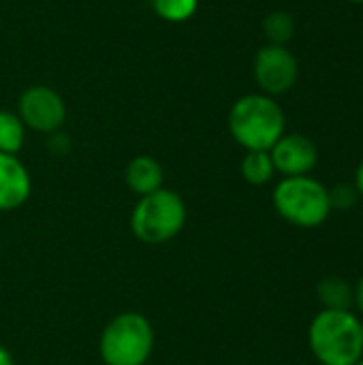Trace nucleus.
Masks as SVG:
<instances>
[{
    "label": "nucleus",
    "instance_id": "nucleus-1",
    "mask_svg": "<svg viewBox=\"0 0 363 365\" xmlns=\"http://www.w3.org/2000/svg\"><path fill=\"white\" fill-rule=\"evenodd\" d=\"M231 137L246 152H270L285 135V111L267 94H246L237 98L229 111Z\"/></svg>",
    "mask_w": 363,
    "mask_h": 365
},
{
    "label": "nucleus",
    "instance_id": "nucleus-2",
    "mask_svg": "<svg viewBox=\"0 0 363 365\" xmlns=\"http://www.w3.org/2000/svg\"><path fill=\"white\" fill-rule=\"evenodd\" d=\"M308 344L321 365H355L363 357L362 323L351 310H323L310 323Z\"/></svg>",
    "mask_w": 363,
    "mask_h": 365
},
{
    "label": "nucleus",
    "instance_id": "nucleus-3",
    "mask_svg": "<svg viewBox=\"0 0 363 365\" xmlns=\"http://www.w3.org/2000/svg\"><path fill=\"white\" fill-rule=\"evenodd\" d=\"M186 222V205L173 190L158 188L143 195L131 214L133 235L143 244H163L173 240Z\"/></svg>",
    "mask_w": 363,
    "mask_h": 365
},
{
    "label": "nucleus",
    "instance_id": "nucleus-4",
    "mask_svg": "<svg viewBox=\"0 0 363 365\" xmlns=\"http://www.w3.org/2000/svg\"><path fill=\"white\" fill-rule=\"evenodd\" d=\"M274 207L287 222L315 229L332 214L329 190L310 175L285 178L274 188Z\"/></svg>",
    "mask_w": 363,
    "mask_h": 365
},
{
    "label": "nucleus",
    "instance_id": "nucleus-5",
    "mask_svg": "<svg viewBox=\"0 0 363 365\" xmlns=\"http://www.w3.org/2000/svg\"><path fill=\"white\" fill-rule=\"evenodd\" d=\"M98 349L105 365H143L154 349L152 325L137 312L118 314L105 327Z\"/></svg>",
    "mask_w": 363,
    "mask_h": 365
},
{
    "label": "nucleus",
    "instance_id": "nucleus-6",
    "mask_svg": "<svg viewBox=\"0 0 363 365\" xmlns=\"http://www.w3.org/2000/svg\"><path fill=\"white\" fill-rule=\"evenodd\" d=\"M252 75L261 94L280 96L289 92L300 77V62L287 45H265L257 51Z\"/></svg>",
    "mask_w": 363,
    "mask_h": 365
},
{
    "label": "nucleus",
    "instance_id": "nucleus-7",
    "mask_svg": "<svg viewBox=\"0 0 363 365\" xmlns=\"http://www.w3.org/2000/svg\"><path fill=\"white\" fill-rule=\"evenodd\" d=\"M17 115L24 126L39 133H53L66 120L62 96L49 86H32L17 101Z\"/></svg>",
    "mask_w": 363,
    "mask_h": 365
},
{
    "label": "nucleus",
    "instance_id": "nucleus-8",
    "mask_svg": "<svg viewBox=\"0 0 363 365\" xmlns=\"http://www.w3.org/2000/svg\"><path fill=\"white\" fill-rule=\"evenodd\" d=\"M270 156H272L274 169L280 171L285 178L308 175L319 163V150L315 141L300 133L282 135L270 150Z\"/></svg>",
    "mask_w": 363,
    "mask_h": 365
},
{
    "label": "nucleus",
    "instance_id": "nucleus-9",
    "mask_svg": "<svg viewBox=\"0 0 363 365\" xmlns=\"http://www.w3.org/2000/svg\"><path fill=\"white\" fill-rule=\"evenodd\" d=\"M32 182L26 167L15 154L0 152V212H11L24 205L30 197Z\"/></svg>",
    "mask_w": 363,
    "mask_h": 365
},
{
    "label": "nucleus",
    "instance_id": "nucleus-10",
    "mask_svg": "<svg viewBox=\"0 0 363 365\" xmlns=\"http://www.w3.org/2000/svg\"><path fill=\"white\" fill-rule=\"evenodd\" d=\"M126 184L137 195H150L163 188V167L152 156H137L126 167Z\"/></svg>",
    "mask_w": 363,
    "mask_h": 365
},
{
    "label": "nucleus",
    "instance_id": "nucleus-11",
    "mask_svg": "<svg viewBox=\"0 0 363 365\" xmlns=\"http://www.w3.org/2000/svg\"><path fill=\"white\" fill-rule=\"evenodd\" d=\"M323 310H351L355 304V289L344 278H323L317 287Z\"/></svg>",
    "mask_w": 363,
    "mask_h": 365
},
{
    "label": "nucleus",
    "instance_id": "nucleus-12",
    "mask_svg": "<svg viewBox=\"0 0 363 365\" xmlns=\"http://www.w3.org/2000/svg\"><path fill=\"white\" fill-rule=\"evenodd\" d=\"M240 171H242V178L248 184H252V186L267 184L274 178V173H276L270 152H261V150L246 152V156L242 158Z\"/></svg>",
    "mask_w": 363,
    "mask_h": 365
},
{
    "label": "nucleus",
    "instance_id": "nucleus-13",
    "mask_svg": "<svg viewBox=\"0 0 363 365\" xmlns=\"http://www.w3.org/2000/svg\"><path fill=\"white\" fill-rule=\"evenodd\" d=\"M24 135H26V126L19 120V115L2 109L0 111V152L17 154L24 145Z\"/></svg>",
    "mask_w": 363,
    "mask_h": 365
},
{
    "label": "nucleus",
    "instance_id": "nucleus-14",
    "mask_svg": "<svg viewBox=\"0 0 363 365\" xmlns=\"http://www.w3.org/2000/svg\"><path fill=\"white\" fill-rule=\"evenodd\" d=\"M263 32L270 45H287L295 36V19L287 11H274L263 19Z\"/></svg>",
    "mask_w": 363,
    "mask_h": 365
},
{
    "label": "nucleus",
    "instance_id": "nucleus-15",
    "mask_svg": "<svg viewBox=\"0 0 363 365\" xmlns=\"http://www.w3.org/2000/svg\"><path fill=\"white\" fill-rule=\"evenodd\" d=\"M152 9L165 21L182 24L197 13L199 0H152Z\"/></svg>",
    "mask_w": 363,
    "mask_h": 365
},
{
    "label": "nucleus",
    "instance_id": "nucleus-16",
    "mask_svg": "<svg viewBox=\"0 0 363 365\" xmlns=\"http://www.w3.org/2000/svg\"><path fill=\"white\" fill-rule=\"evenodd\" d=\"M359 199V192L353 184H338L329 190V205H332V212L338 210V212H347L351 210Z\"/></svg>",
    "mask_w": 363,
    "mask_h": 365
},
{
    "label": "nucleus",
    "instance_id": "nucleus-17",
    "mask_svg": "<svg viewBox=\"0 0 363 365\" xmlns=\"http://www.w3.org/2000/svg\"><path fill=\"white\" fill-rule=\"evenodd\" d=\"M355 304H357V308L363 312V276L359 278V282L355 284Z\"/></svg>",
    "mask_w": 363,
    "mask_h": 365
},
{
    "label": "nucleus",
    "instance_id": "nucleus-18",
    "mask_svg": "<svg viewBox=\"0 0 363 365\" xmlns=\"http://www.w3.org/2000/svg\"><path fill=\"white\" fill-rule=\"evenodd\" d=\"M355 188H357L359 197L363 199V160L359 163V167H357V173H355Z\"/></svg>",
    "mask_w": 363,
    "mask_h": 365
},
{
    "label": "nucleus",
    "instance_id": "nucleus-19",
    "mask_svg": "<svg viewBox=\"0 0 363 365\" xmlns=\"http://www.w3.org/2000/svg\"><path fill=\"white\" fill-rule=\"evenodd\" d=\"M0 365H15L13 364V357H11V353H9L4 346H0Z\"/></svg>",
    "mask_w": 363,
    "mask_h": 365
},
{
    "label": "nucleus",
    "instance_id": "nucleus-20",
    "mask_svg": "<svg viewBox=\"0 0 363 365\" xmlns=\"http://www.w3.org/2000/svg\"><path fill=\"white\" fill-rule=\"evenodd\" d=\"M349 2H353V4H363V0H349Z\"/></svg>",
    "mask_w": 363,
    "mask_h": 365
},
{
    "label": "nucleus",
    "instance_id": "nucleus-21",
    "mask_svg": "<svg viewBox=\"0 0 363 365\" xmlns=\"http://www.w3.org/2000/svg\"><path fill=\"white\" fill-rule=\"evenodd\" d=\"M355 365H363V359H359V361H357V364Z\"/></svg>",
    "mask_w": 363,
    "mask_h": 365
},
{
    "label": "nucleus",
    "instance_id": "nucleus-22",
    "mask_svg": "<svg viewBox=\"0 0 363 365\" xmlns=\"http://www.w3.org/2000/svg\"><path fill=\"white\" fill-rule=\"evenodd\" d=\"M362 344H363V323H362Z\"/></svg>",
    "mask_w": 363,
    "mask_h": 365
}]
</instances>
